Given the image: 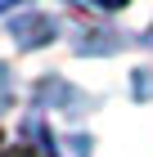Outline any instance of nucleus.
Returning a JSON list of instances; mask_svg holds the SVG:
<instances>
[{"label":"nucleus","mask_w":153,"mask_h":157,"mask_svg":"<svg viewBox=\"0 0 153 157\" xmlns=\"http://www.w3.org/2000/svg\"><path fill=\"white\" fill-rule=\"evenodd\" d=\"M95 5H104V9H117V5H126V0H95Z\"/></svg>","instance_id":"obj_1"},{"label":"nucleus","mask_w":153,"mask_h":157,"mask_svg":"<svg viewBox=\"0 0 153 157\" xmlns=\"http://www.w3.org/2000/svg\"><path fill=\"white\" fill-rule=\"evenodd\" d=\"M5 5H9V0H0V9H5Z\"/></svg>","instance_id":"obj_2"}]
</instances>
